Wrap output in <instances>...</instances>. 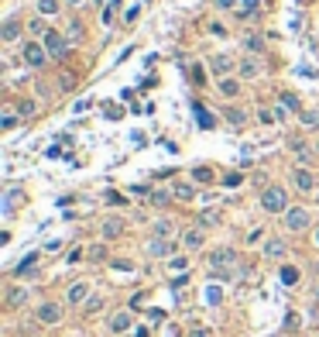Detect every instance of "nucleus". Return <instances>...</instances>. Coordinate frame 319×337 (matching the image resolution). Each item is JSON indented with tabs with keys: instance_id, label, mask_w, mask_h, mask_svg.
<instances>
[{
	"instance_id": "nucleus-27",
	"label": "nucleus",
	"mask_w": 319,
	"mask_h": 337,
	"mask_svg": "<svg viewBox=\"0 0 319 337\" xmlns=\"http://www.w3.org/2000/svg\"><path fill=\"white\" fill-rule=\"evenodd\" d=\"M175 196H179V199H192V196H196V189L186 186V182H179V186H175Z\"/></svg>"
},
{
	"instance_id": "nucleus-11",
	"label": "nucleus",
	"mask_w": 319,
	"mask_h": 337,
	"mask_svg": "<svg viewBox=\"0 0 319 337\" xmlns=\"http://www.w3.org/2000/svg\"><path fill=\"white\" fill-rule=\"evenodd\" d=\"M148 251H151L154 258H169V255H172V244H169V238H154V241L148 244Z\"/></svg>"
},
{
	"instance_id": "nucleus-46",
	"label": "nucleus",
	"mask_w": 319,
	"mask_h": 337,
	"mask_svg": "<svg viewBox=\"0 0 319 337\" xmlns=\"http://www.w3.org/2000/svg\"><path fill=\"white\" fill-rule=\"evenodd\" d=\"M96 4H103V0H96Z\"/></svg>"
},
{
	"instance_id": "nucleus-43",
	"label": "nucleus",
	"mask_w": 319,
	"mask_h": 337,
	"mask_svg": "<svg viewBox=\"0 0 319 337\" xmlns=\"http://www.w3.org/2000/svg\"><path fill=\"white\" fill-rule=\"evenodd\" d=\"M65 4H79V0H65Z\"/></svg>"
},
{
	"instance_id": "nucleus-5",
	"label": "nucleus",
	"mask_w": 319,
	"mask_h": 337,
	"mask_svg": "<svg viewBox=\"0 0 319 337\" xmlns=\"http://www.w3.org/2000/svg\"><path fill=\"white\" fill-rule=\"evenodd\" d=\"M285 227H288V231H305V227H309V210L288 207V210H285Z\"/></svg>"
},
{
	"instance_id": "nucleus-15",
	"label": "nucleus",
	"mask_w": 319,
	"mask_h": 337,
	"mask_svg": "<svg viewBox=\"0 0 319 337\" xmlns=\"http://www.w3.org/2000/svg\"><path fill=\"white\" fill-rule=\"evenodd\" d=\"M127 327H131V313H117V317L110 320V330H113V334H124Z\"/></svg>"
},
{
	"instance_id": "nucleus-36",
	"label": "nucleus",
	"mask_w": 319,
	"mask_h": 337,
	"mask_svg": "<svg viewBox=\"0 0 319 337\" xmlns=\"http://www.w3.org/2000/svg\"><path fill=\"white\" fill-rule=\"evenodd\" d=\"M14 124H18V117H14V114H4V120H0V127H4V131H11Z\"/></svg>"
},
{
	"instance_id": "nucleus-38",
	"label": "nucleus",
	"mask_w": 319,
	"mask_h": 337,
	"mask_svg": "<svg viewBox=\"0 0 319 337\" xmlns=\"http://www.w3.org/2000/svg\"><path fill=\"white\" fill-rule=\"evenodd\" d=\"M151 203H158V207H162V203H169V193H162V189H158V193H151Z\"/></svg>"
},
{
	"instance_id": "nucleus-42",
	"label": "nucleus",
	"mask_w": 319,
	"mask_h": 337,
	"mask_svg": "<svg viewBox=\"0 0 319 337\" xmlns=\"http://www.w3.org/2000/svg\"><path fill=\"white\" fill-rule=\"evenodd\" d=\"M134 337H148V327H137V330H134Z\"/></svg>"
},
{
	"instance_id": "nucleus-37",
	"label": "nucleus",
	"mask_w": 319,
	"mask_h": 337,
	"mask_svg": "<svg viewBox=\"0 0 319 337\" xmlns=\"http://www.w3.org/2000/svg\"><path fill=\"white\" fill-rule=\"evenodd\" d=\"M103 255H107V248H103V244H96V248H90V258H93V261H100Z\"/></svg>"
},
{
	"instance_id": "nucleus-7",
	"label": "nucleus",
	"mask_w": 319,
	"mask_h": 337,
	"mask_svg": "<svg viewBox=\"0 0 319 337\" xmlns=\"http://www.w3.org/2000/svg\"><path fill=\"white\" fill-rule=\"evenodd\" d=\"M58 317H62V306L58 303H41L38 306V320L41 323H58Z\"/></svg>"
},
{
	"instance_id": "nucleus-2",
	"label": "nucleus",
	"mask_w": 319,
	"mask_h": 337,
	"mask_svg": "<svg viewBox=\"0 0 319 337\" xmlns=\"http://www.w3.org/2000/svg\"><path fill=\"white\" fill-rule=\"evenodd\" d=\"M45 52H48L52 59H65V52H69V38H65L62 31H48V35H45Z\"/></svg>"
},
{
	"instance_id": "nucleus-14",
	"label": "nucleus",
	"mask_w": 319,
	"mask_h": 337,
	"mask_svg": "<svg viewBox=\"0 0 319 337\" xmlns=\"http://www.w3.org/2000/svg\"><path fill=\"white\" fill-rule=\"evenodd\" d=\"M58 7H62V0H38V14H41V18L58 14Z\"/></svg>"
},
{
	"instance_id": "nucleus-10",
	"label": "nucleus",
	"mask_w": 319,
	"mask_h": 337,
	"mask_svg": "<svg viewBox=\"0 0 319 337\" xmlns=\"http://www.w3.org/2000/svg\"><path fill=\"white\" fill-rule=\"evenodd\" d=\"M86 296H90V282H72V286H69V303H72V306H79Z\"/></svg>"
},
{
	"instance_id": "nucleus-30",
	"label": "nucleus",
	"mask_w": 319,
	"mask_h": 337,
	"mask_svg": "<svg viewBox=\"0 0 319 337\" xmlns=\"http://www.w3.org/2000/svg\"><path fill=\"white\" fill-rule=\"evenodd\" d=\"M172 234V224L169 220H158V224H154V238H169Z\"/></svg>"
},
{
	"instance_id": "nucleus-47",
	"label": "nucleus",
	"mask_w": 319,
	"mask_h": 337,
	"mask_svg": "<svg viewBox=\"0 0 319 337\" xmlns=\"http://www.w3.org/2000/svg\"><path fill=\"white\" fill-rule=\"evenodd\" d=\"M316 199H319V193H316Z\"/></svg>"
},
{
	"instance_id": "nucleus-29",
	"label": "nucleus",
	"mask_w": 319,
	"mask_h": 337,
	"mask_svg": "<svg viewBox=\"0 0 319 337\" xmlns=\"http://www.w3.org/2000/svg\"><path fill=\"white\" fill-rule=\"evenodd\" d=\"M192 179H196V182H209V179H213V172H209L206 165H199V169H192Z\"/></svg>"
},
{
	"instance_id": "nucleus-41",
	"label": "nucleus",
	"mask_w": 319,
	"mask_h": 337,
	"mask_svg": "<svg viewBox=\"0 0 319 337\" xmlns=\"http://www.w3.org/2000/svg\"><path fill=\"white\" fill-rule=\"evenodd\" d=\"M100 306H103V299H90V303H86V310H90V313H96Z\"/></svg>"
},
{
	"instance_id": "nucleus-26",
	"label": "nucleus",
	"mask_w": 319,
	"mask_h": 337,
	"mask_svg": "<svg viewBox=\"0 0 319 337\" xmlns=\"http://www.w3.org/2000/svg\"><path fill=\"white\" fill-rule=\"evenodd\" d=\"M28 28H31L35 35H48V28H45V18H41V14H38L35 21H28Z\"/></svg>"
},
{
	"instance_id": "nucleus-9",
	"label": "nucleus",
	"mask_w": 319,
	"mask_h": 337,
	"mask_svg": "<svg viewBox=\"0 0 319 337\" xmlns=\"http://www.w3.org/2000/svg\"><path fill=\"white\" fill-rule=\"evenodd\" d=\"M292 182L299 186L302 193H309V189H316V179H312V172H305V169H295V176H292Z\"/></svg>"
},
{
	"instance_id": "nucleus-33",
	"label": "nucleus",
	"mask_w": 319,
	"mask_h": 337,
	"mask_svg": "<svg viewBox=\"0 0 319 337\" xmlns=\"http://www.w3.org/2000/svg\"><path fill=\"white\" fill-rule=\"evenodd\" d=\"M203 224H206V227H213V224H220V214H216V210H203Z\"/></svg>"
},
{
	"instance_id": "nucleus-8",
	"label": "nucleus",
	"mask_w": 319,
	"mask_h": 337,
	"mask_svg": "<svg viewBox=\"0 0 319 337\" xmlns=\"http://www.w3.org/2000/svg\"><path fill=\"white\" fill-rule=\"evenodd\" d=\"M209 69H213V76H226V73L233 69V59H230V55H213V59H209Z\"/></svg>"
},
{
	"instance_id": "nucleus-35",
	"label": "nucleus",
	"mask_w": 319,
	"mask_h": 337,
	"mask_svg": "<svg viewBox=\"0 0 319 337\" xmlns=\"http://www.w3.org/2000/svg\"><path fill=\"white\" fill-rule=\"evenodd\" d=\"M186 265H189L186 258H172V261H169V268H172V272H182V268H186Z\"/></svg>"
},
{
	"instance_id": "nucleus-18",
	"label": "nucleus",
	"mask_w": 319,
	"mask_h": 337,
	"mask_svg": "<svg viewBox=\"0 0 319 337\" xmlns=\"http://www.w3.org/2000/svg\"><path fill=\"white\" fill-rule=\"evenodd\" d=\"M35 265H38V251L35 255H24V261H21L14 272H18V276H28V272H35Z\"/></svg>"
},
{
	"instance_id": "nucleus-17",
	"label": "nucleus",
	"mask_w": 319,
	"mask_h": 337,
	"mask_svg": "<svg viewBox=\"0 0 319 337\" xmlns=\"http://www.w3.org/2000/svg\"><path fill=\"white\" fill-rule=\"evenodd\" d=\"M258 73H261V65H258L254 59H244V62H241V76H244V80H254Z\"/></svg>"
},
{
	"instance_id": "nucleus-24",
	"label": "nucleus",
	"mask_w": 319,
	"mask_h": 337,
	"mask_svg": "<svg viewBox=\"0 0 319 337\" xmlns=\"http://www.w3.org/2000/svg\"><path fill=\"white\" fill-rule=\"evenodd\" d=\"M282 282H285V286H295V282H299V272H295L292 265H285V268H282Z\"/></svg>"
},
{
	"instance_id": "nucleus-45",
	"label": "nucleus",
	"mask_w": 319,
	"mask_h": 337,
	"mask_svg": "<svg viewBox=\"0 0 319 337\" xmlns=\"http://www.w3.org/2000/svg\"><path fill=\"white\" fill-rule=\"evenodd\" d=\"M316 299H319V286H316Z\"/></svg>"
},
{
	"instance_id": "nucleus-1",
	"label": "nucleus",
	"mask_w": 319,
	"mask_h": 337,
	"mask_svg": "<svg viewBox=\"0 0 319 337\" xmlns=\"http://www.w3.org/2000/svg\"><path fill=\"white\" fill-rule=\"evenodd\" d=\"M261 207L268 210V214H285L288 210V196H285L282 186H268L261 193Z\"/></svg>"
},
{
	"instance_id": "nucleus-39",
	"label": "nucleus",
	"mask_w": 319,
	"mask_h": 337,
	"mask_svg": "<svg viewBox=\"0 0 319 337\" xmlns=\"http://www.w3.org/2000/svg\"><path fill=\"white\" fill-rule=\"evenodd\" d=\"M189 337H213V334H209L206 327H192V330H189Z\"/></svg>"
},
{
	"instance_id": "nucleus-19",
	"label": "nucleus",
	"mask_w": 319,
	"mask_h": 337,
	"mask_svg": "<svg viewBox=\"0 0 319 337\" xmlns=\"http://www.w3.org/2000/svg\"><path fill=\"white\" fill-rule=\"evenodd\" d=\"M264 255L268 258H282L285 255V241H268V244H264Z\"/></svg>"
},
{
	"instance_id": "nucleus-34",
	"label": "nucleus",
	"mask_w": 319,
	"mask_h": 337,
	"mask_svg": "<svg viewBox=\"0 0 319 337\" xmlns=\"http://www.w3.org/2000/svg\"><path fill=\"white\" fill-rule=\"evenodd\" d=\"M241 179H244L241 172H230V176L223 179V186H230V189H233V186H241Z\"/></svg>"
},
{
	"instance_id": "nucleus-13",
	"label": "nucleus",
	"mask_w": 319,
	"mask_h": 337,
	"mask_svg": "<svg viewBox=\"0 0 319 337\" xmlns=\"http://www.w3.org/2000/svg\"><path fill=\"white\" fill-rule=\"evenodd\" d=\"M288 145H292V152H295V155H299V159L305 162V165H309V162H312V152H309V145H305V141L292 138V141H288Z\"/></svg>"
},
{
	"instance_id": "nucleus-16",
	"label": "nucleus",
	"mask_w": 319,
	"mask_h": 337,
	"mask_svg": "<svg viewBox=\"0 0 319 337\" xmlns=\"http://www.w3.org/2000/svg\"><path fill=\"white\" fill-rule=\"evenodd\" d=\"M182 244L192 248V251H196V248H203V231H186V234H182Z\"/></svg>"
},
{
	"instance_id": "nucleus-31",
	"label": "nucleus",
	"mask_w": 319,
	"mask_h": 337,
	"mask_svg": "<svg viewBox=\"0 0 319 337\" xmlns=\"http://www.w3.org/2000/svg\"><path fill=\"white\" fill-rule=\"evenodd\" d=\"M244 48H247V52H261V38H258V35H247Z\"/></svg>"
},
{
	"instance_id": "nucleus-32",
	"label": "nucleus",
	"mask_w": 319,
	"mask_h": 337,
	"mask_svg": "<svg viewBox=\"0 0 319 337\" xmlns=\"http://www.w3.org/2000/svg\"><path fill=\"white\" fill-rule=\"evenodd\" d=\"M18 114H21V117H31V114H35V103H31V100H21V103H18Z\"/></svg>"
},
{
	"instance_id": "nucleus-44",
	"label": "nucleus",
	"mask_w": 319,
	"mask_h": 337,
	"mask_svg": "<svg viewBox=\"0 0 319 337\" xmlns=\"http://www.w3.org/2000/svg\"><path fill=\"white\" fill-rule=\"evenodd\" d=\"M316 244H319V231H316Z\"/></svg>"
},
{
	"instance_id": "nucleus-6",
	"label": "nucleus",
	"mask_w": 319,
	"mask_h": 337,
	"mask_svg": "<svg viewBox=\"0 0 319 337\" xmlns=\"http://www.w3.org/2000/svg\"><path fill=\"white\" fill-rule=\"evenodd\" d=\"M21 18H7L4 21V28H0V41H18L21 38Z\"/></svg>"
},
{
	"instance_id": "nucleus-21",
	"label": "nucleus",
	"mask_w": 319,
	"mask_h": 337,
	"mask_svg": "<svg viewBox=\"0 0 319 337\" xmlns=\"http://www.w3.org/2000/svg\"><path fill=\"white\" fill-rule=\"evenodd\" d=\"M192 110H196V117H199V127H203V131H209V127H213V117H209L199 103H192Z\"/></svg>"
},
{
	"instance_id": "nucleus-28",
	"label": "nucleus",
	"mask_w": 319,
	"mask_h": 337,
	"mask_svg": "<svg viewBox=\"0 0 319 337\" xmlns=\"http://www.w3.org/2000/svg\"><path fill=\"white\" fill-rule=\"evenodd\" d=\"M282 103L288 107V110H295V114H302V103H299L295 97H292V93H282Z\"/></svg>"
},
{
	"instance_id": "nucleus-25",
	"label": "nucleus",
	"mask_w": 319,
	"mask_h": 337,
	"mask_svg": "<svg viewBox=\"0 0 319 337\" xmlns=\"http://www.w3.org/2000/svg\"><path fill=\"white\" fill-rule=\"evenodd\" d=\"M24 296H28V289H11V293H7V303H11V306H21Z\"/></svg>"
},
{
	"instance_id": "nucleus-3",
	"label": "nucleus",
	"mask_w": 319,
	"mask_h": 337,
	"mask_svg": "<svg viewBox=\"0 0 319 337\" xmlns=\"http://www.w3.org/2000/svg\"><path fill=\"white\" fill-rule=\"evenodd\" d=\"M48 59H52V55L45 52V45H38V41H24V62H28L31 69H41Z\"/></svg>"
},
{
	"instance_id": "nucleus-20",
	"label": "nucleus",
	"mask_w": 319,
	"mask_h": 337,
	"mask_svg": "<svg viewBox=\"0 0 319 337\" xmlns=\"http://www.w3.org/2000/svg\"><path fill=\"white\" fill-rule=\"evenodd\" d=\"M220 93H223V97H237V93H241V83L237 80H220Z\"/></svg>"
},
{
	"instance_id": "nucleus-23",
	"label": "nucleus",
	"mask_w": 319,
	"mask_h": 337,
	"mask_svg": "<svg viewBox=\"0 0 319 337\" xmlns=\"http://www.w3.org/2000/svg\"><path fill=\"white\" fill-rule=\"evenodd\" d=\"M226 120L241 127V124H244V120H247V114H244V110H237V107H230V110H226Z\"/></svg>"
},
{
	"instance_id": "nucleus-40",
	"label": "nucleus",
	"mask_w": 319,
	"mask_h": 337,
	"mask_svg": "<svg viewBox=\"0 0 319 337\" xmlns=\"http://www.w3.org/2000/svg\"><path fill=\"white\" fill-rule=\"evenodd\" d=\"M137 18H141V7H131V11H127V24H134Z\"/></svg>"
},
{
	"instance_id": "nucleus-22",
	"label": "nucleus",
	"mask_w": 319,
	"mask_h": 337,
	"mask_svg": "<svg viewBox=\"0 0 319 337\" xmlns=\"http://www.w3.org/2000/svg\"><path fill=\"white\" fill-rule=\"evenodd\" d=\"M69 41H83V21H69V35H65Z\"/></svg>"
},
{
	"instance_id": "nucleus-4",
	"label": "nucleus",
	"mask_w": 319,
	"mask_h": 337,
	"mask_svg": "<svg viewBox=\"0 0 319 337\" xmlns=\"http://www.w3.org/2000/svg\"><path fill=\"white\" fill-rule=\"evenodd\" d=\"M237 261V255L230 251V248H220V251H213V258H209V268L213 272H220V276H230V265Z\"/></svg>"
},
{
	"instance_id": "nucleus-12",
	"label": "nucleus",
	"mask_w": 319,
	"mask_h": 337,
	"mask_svg": "<svg viewBox=\"0 0 319 337\" xmlns=\"http://www.w3.org/2000/svg\"><path fill=\"white\" fill-rule=\"evenodd\" d=\"M120 234H124V220H107V224H103V238L110 241V238H120Z\"/></svg>"
}]
</instances>
